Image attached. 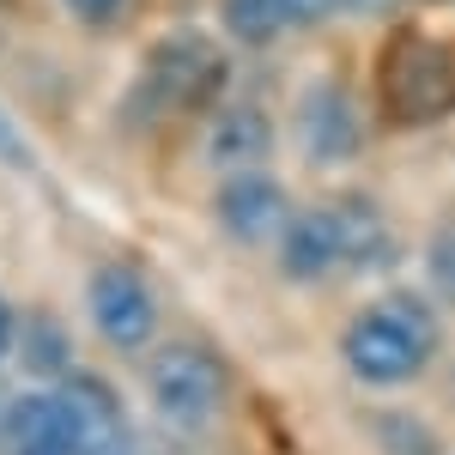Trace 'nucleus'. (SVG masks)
I'll use <instances>...</instances> for the list:
<instances>
[{"mask_svg":"<svg viewBox=\"0 0 455 455\" xmlns=\"http://www.w3.org/2000/svg\"><path fill=\"white\" fill-rule=\"evenodd\" d=\"M431 274H437L443 291H455V231H443V237L431 243Z\"/></svg>","mask_w":455,"mask_h":455,"instance_id":"nucleus-15","label":"nucleus"},{"mask_svg":"<svg viewBox=\"0 0 455 455\" xmlns=\"http://www.w3.org/2000/svg\"><path fill=\"white\" fill-rule=\"evenodd\" d=\"M12 328H19V322H12V310H6V304H0V358H6V352H12Z\"/></svg>","mask_w":455,"mask_h":455,"instance_id":"nucleus-19","label":"nucleus"},{"mask_svg":"<svg viewBox=\"0 0 455 455\" xmlns=\"http://www.w3.org/2000/svg\"><path fill=\"white\" fill-rule=\"evenodd\" d=\"M291 25V0H225V31L237 43H274Z\"/></svg>","mask_w":455,"mask_h":455,"instance_id":"nucleus-13","label":"nucleus"},{"mask_svg":"<svg viewBox=\"0 0 455 455\" xmlns=\"http://www.w3.org/2000/svg\"><path fill=\"white\" fill-rule=\"evenodd\" d=\"M219 85H225V61H219V49H212L207 36L182 31V36L158 43V49L146 55L140 85H134V98H128V116L158 122V116H176V109L207 104Z\"/></svg>","mask_w":455,"mask_h":455,"instance_id":"nucleus-4","label":"nucleus"},{"mask_svg":"<svg viewBox=\"0 0 455 455\" xmlns=\"http://www.w3.org/2000/svg\"><path fill=\"white\" fill-rule=\"evenodd\" d=\"M437 352V315L413 291H388L371 310H358L340 334V358L364 388L413 383Z\"/></svg>","mask_w":455,"mask_h":455,"instance_id":"nucleus-1","label":"nucleus"},{"mask_svg":"<svg viewBox=\"0 0 455 455\" xmlns=\"http://www.w3.org/2000/svg\"><path fill=\"white\" fill-rule=\"evenodd\" d=\"M377 437L388 443V455H437V437L413 413H377Z\"/></svg>","mask_w":455,"mask_h":455,"instance_id":"nucleus-14","label":"nucleus"},{"mask_svg":"<svg viewBox=\"0 0 455 455\" xmlns=\"http://www.w3.org/2000/svg\"><path fill=\"white\" fill-rule=\"evenodd\" d=\"M6 443L12 450H61V455H79L73 450V431H68V407H61V395L55 388H31V395H19L12 407H6Z\"/></svg>","mask_w":455,"mask_h":455,"instance_id":"nucleus-11","label":"nucleus"},{"mask_svg":"<svg viewBox=\"0 0 455 455\" xmlns=\"http://www.w3.org/2000/svg\"><path fill=\"white\" fill-rule=\"evenodd\" d=\"M12 455H61V450H12Z\"/></svg>","mask_w":455,"mask_h":455,"instance_id":"nucleus-20","label":"nucleus"},{"mask_svg":"<svg viewBox=\"0 0 455 455\" xmlns=\"http://www.w3.org/2000/svg\"><path fill=\"white\" fill-rule=\"evenodd\" d=\"M146 395H152V413L171 431L195 437L225 407V364H219V352L195 347V340H171V347L152 352V364H146Z\"/></svg>","mask_w":455,"mask_h":455,"instance_id":"nucleus-2","label":"nucleus"},{"mask_svg":"<svg viewBox=\"0 0 455 455\" xmlns=\"http://www.w3.org/2000/svg\"><path fill=\"white\" fill-rule=\"evenodd\" d=\"M68 6L85 19V25H104V19H116V12H122V0H68Z\"/></svg>","mask_w":455,"mask_h":455,"instance_id":"nucleus-16","label":"nucleus"},{"mask_svg":"<svg viewBox=\"0 0 455 455\" xmlns=\"http://www.w3.org/2000/svg\"><path fill=\"white\" fill-rule=\"evenodd\" d=\"M334 267H347V225H340V207H310L291 212L280 237V274L298 285L328 280Z\"/></svg>","mask_w":455,"mask_h":455,"instance_id":"nucleus-7","label":"nucleus"},{"mask_svg":"<svg viewBox=\"0 0 455 455\" xmlns=\"http://www.w3.org/2000/svg\"><path fill=\"white\" fill-rule=\"evenodd\" d=\"M267 152H274V122H267L261 104H225L212 116V128H207L212 164H225V171L237 176V171H255Z\"/></svg>","mask_w":455,"mask_h":455,"instance_id":"nucleus-10","label":"nucleus"},{"mask_svg":"<svg viewBox=\"0 0 455 455\" xmlns=\"http://www.w3.org/2000/svg\"><path fill=\"white\" fill-rule=\"evenodd\" d=\"M340 207V225H347V267L358 274H371V267H388V225L377 219V207H364V201H334Z\"/></svg>","mask_w":455,"mask_h":455,"instance_id":"nucleus-12","label":"nucleus"},{"mask_svg":"<svg viewBox=\"0 0 455 455\" xmlns=\"http://www.w3.org/2000/svg\"><path fill=\"white\" fill-rule=\"evenodd\" d=\"M340 6H352V12H371V19H377V12H388V6H401V0H340Z\"/></svg>","mask_w":455,"mask_h":455,"instance_id":"nucleus-18","label":"nucleus"},{"mask_svg":"<svg viewBox=\"0 0 455 455\" xmlns=\"http://www.w3.org/2000/svg\"><path fill=\"white\" fill-rule=\"evenodd\" d=\"M334 6H340V0H291V19H298V25H315V19H328Z\"/></svg>","mask_w":455,"mask_h":455,"instance_id":"nucleus-17","label":"nucleus"},{"mask_svg":"<svg viewBox=\"0 0 455 455\" xmlns=\"http://www.w3.org/2000/svg\"><path fill=\"white\" fill-rule=\"evenodd\" d=\"M298 140L315 164H340L364 146V122H358V104H352L340 85H310L298 98Z\"/></svg>","mask_w":455,"mask_h":455,"instance_id":"nucleus-9","label":"nucleus"},{"mask_svg":"<svg viewBox=\"0 0 455 455\" xmlns=\"http://www.w3.org/2000/svg\"><path fill=\"white\" fill-rule=\"evenodd\" d=\"M85 315L116 352H140L158 334V304L134 267H98L85 285Z\"/></svg>","mask_w":455,"mask_h":455,"instance_id":"nucleus-5","label":"nucleus"},{"mask_svg":"<svg viewBox=\"0 0 455 455\" xmlns=\"http://www.w3.org/2000/svg\"><path fill=\"white\" fill-rule=\"evenodd\" d=\"M61 407H68V431H73V450L79 455H116L122 443V395L104 383V377H92V371H68L61 383Z\"/></svg>","mask_w":455,"mask_h":455,"instance_id":"nucleus-8","label":"nucleus"},{"mask_svg":"<svg viewBox=\"0 0 455 455\" xmlns=\"http://www.w3.org/2000/svg\"><path fill=\"white\" fill-rule=\"evenodd\" d=\"M377 85H383V109L395 122H431L455 104V49L419 31L388 36Z\"/></svg>","mask_w":455,"mask_h":455,"instance_id":"nucleus-3","label":"nucleus"},{"mask_svg":"<svg viewBox=\"0 0 455 455\" xmlns=\"http://www.w3.org/2000/svg\"><path fill=\"white\" fill-rule=\"evenodd\" d=\"M212 219H219V231L231 243H280L285 225H291V201L267 171H237V176H225V188L212 201Z\"/></svg>","mask_w":455,"mask_h":455,"instance_id":"nucleus-6","label":"nucleus"}]
</instances>
